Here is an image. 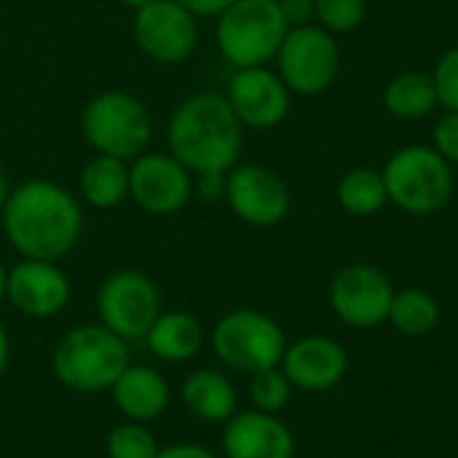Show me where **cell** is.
<instances>
[{"label": "cell", "mask_w": 458, "mask_h": 458, "mask_svg": "<svg viewBox=\"0 0 458 458\" xmlns=\"http://www.w3.org/2000/svg\"><path fill=\"white\" fill-rule=\"evenodd\" d=\"M394 293L392 279L381 268L354 263L335 274L330 284V306L344 325L365 330L389 322Z\"/></svg>", "instance_id": "obj_10"}, {"label": "cell", "mask_w": 458, "mask_h": 458, "mask_svg": "<svg viewBox=\"0 0 458 458\" xmlns=\"http://www.w3.org/2000/svg\"><path fill=\"white\" fill-rule=\"evenodd\" d=\"M193 16H220L233 0H177Z\"/></svg>", "instance_id": "obj_33"}, {"label": "cell", "mask_w": 458, "mask_h": 458, "mask_svg": "<svg viewBox=\"0 0 458 458\" xmlns=\"http://www.w3.org/2000/svg\"><path fill=\"white\" fill-rule=\"evenodd\" d=\"M131 32L140 51L161 64L185 62L199 43L196 16L177 0H150L137 8Z\"/></svg>", "instance_id": "obj_11"}, {"label": "cell", "mask_w": 458, "mask_h": 458, "mask_svg": "<svg viewBox=\"0 0 458 458\" xmlns=\"http://www.w3.org/2000/svg\"><path fill=\"white\" fill-rule=\"evenodd\" d=\"M225 201L242 223L268 228L287 217L290 188L263 164H236L225 174Z\"/></svg>", "instance_id": "obj_12"}, {"label": "cell", "mask_w": 458, "mask_h": 458, "mask_svg": "<svg viewBox=\"0 0 458 458\" xmlns=\"http://www.w3.org/2000/svg\"><path fill=\"white\" fill-rule=\"evenodd\" d=\"M250 400L255 411L279 416L293 400V384L282 368H268L250 376Z\"/></svg>", "instance_id": "obj_26"}, {"label": "cell", "mask_w": 458, "mask_h": 458, "mask_svg": "<svg viewBox=\"0 0 458 458\" xmlns=\"http://www.w3.org/2000/svg\"><path fill=\"white\" fill-rule=\"evenodd\" d=\"M156 458H217V454L199 443H172L166 448H158Z\"/></svg>", "instance_id": "obj_32"}, {"label": "cell", "mask_w": 458, "mask_h": 458, "mask_svg": "<svg viewBox=\"0 0 458 458\" xmlns=\"http://www.w3.org/2000/svg\"><path fill=\"white\" fill-rule=\"evenodd\" d=\"M158 448L161 445L150 424H140V421H123L113 427L105 437L107 458H156Z\"/></svg>", "instance_id": "obj_25"}, {"label": "cell", "mask_w": 458, "mask_h": 458, "mask_svg": "<svg viewBox=\"0 0 458 458\" xmlns=\"http://www.w3.org/2000/svg\"><path fill=\"white\" fill-rule=\"evenodd\" d=\"M223 456L225 458H293V429L274 413L236 411L223 424Z\"/></svg>", "instance_id": "obj_17"}, {"label": "cell", "mask_w": 458, "mask_h": 458, "mask_svg": "<svg viewBox=\"0 0 458 458\" xmlns=\"http://www.w3.org/2000/svg\"><path fill=\"white\" fill-rule=\"evenodd\" d=\"M335 196H338V204L344 207V212H349L354 217H370V215L381 212L384 204L389 201L384 174L370 166L349 169L341 177Z\"/></svg>", "instance_id": "obj_23"}, {"label": "cell", "mask_w": 458, "mask_h": 458, "mask_svg": "<svg viewBox=\"0 0 458 458\" xmlns=\"http://www.w3.org/2000/svg\"><path fill=\"white\" fill-rule=\"evenodd\" d=\"M432 148L454 166H458V113L445 110L432 129Z\"/></svg>", "instance_id": "obj_29"}, {"label": "cell", "mask_w": 458, "mask_h": 458, "mask_svg": "<svg viewBox=\"0 0 458 458\" xmlns=\"http://www.w3.org/2000/svg\"><path fill=\"white\" fill-rule=\"evenodd\" d=\"M129 196L150 215H174L193 196V174L172 153H142L129 166Z\"/></svg>", "instance_id": "obj_13"}, {"label": "cell", "mask_w": 458, "mask_h": 458, "mask_svg": "<svg viewBox=\"0 0 458 458\" xmlns=\"http://www.w3.org/2000/svg\"><path fill=\"white\" fill-rule=\"evenodd\" d=\"M279 3V11L287 21V27H306L317 19V8H314V0H276Z\"/></svg>", "instance_id": "obj_31"}, {"label": "cell", "mask_w": 458, "mask_h": 458, "mask_svg": "<svg viewBox=\"0 0 458 458\" xmlns=\"http://www.w3.org/2000/svg\"><path fill=\"white\" fill-rule=\"evenodd\" d=\"M317 21L327 32H352L368 16V0H314Z\"/></svg>", "instance_id": "obj_27"}, {"label": "cell", "mask_w": 458, "mask_h": 458, "mask_svg": "<svg viewBox=\"0 0 458 458\" xmlns=\"http://www.w3.org/2000/svg\"><path fill=\"white\" fill-rule=\"evenodd\" d=\"M129 365V344L99 322L67 330L51 352L54 378L78 394L110 392Z\"/></svg>", "instance_id": "obj_3"}, {"label": "cell", "mask_w": 458, "mask_h": 458, "mask_svg": "<svg viewBox=\"0 0 458 458\" xmlns=\"http://www.w3.org/2000/svg\"><path fill=\"white\" fill-rule=\"evenodd\" d=\"M81 196L94 209H113L129 196V164L97 153L81 172Z\"/></svg>", "instance_id": "obj_21"}, {"label": "cell", "mask_w": 458, "mask_h": 458, "mask_svg": "<svg viewBox=\"0 0 458 458\" xmlns=\"http://www.w3.org/2000/svg\"><path fill=\"white\" fill-rule=\"evenodd\" d=\"M118 3H121V5H129V8H134V11H137V8L148 5L150 0H118Z\"/></svg>", "instance_id": "obj_37"}, {"label": "cell", "mask_w": 458, "mask_h": 458, "mask_svg": "<svg viewBox=\"0 0 458 458\" xmlns=\"http://www.w3.org/2000/svg\"><path fill=\"white\" fill-rule=\"evenodd\" d=\"M389 322L405 338L429 335L440 322V303L427 290L405 287V290L394 293V301H392V309H389Z\"/></svg>", "instance_id": "obj_24"}, {"label": "cell", "mask_w": 458, "mask_h": 458, "mask_svg": "<svg viewBox=\"0 0 458 458\" xmlns=\"http://www.w3.org/2000/svg\"><path fill=\"white\" fill-rule=\"evenodd\" d=\"M8 360H11V341H8V330L5 325L0 322V378L8 368Z\"/></svg>", "instance_id": "obj_34"}, {"label": "cell", "mask_w": 458, "mask_h": 458, "mask_svg": "<svg viewBox=\"0 0 458 458\" xmlns=\"http://www.w3.org/2000/svg\"><path fill=\"white\" fill-rule=\"evenodd\" d=\"M437 89L429 72L408 70L389 81L384 91V107L400 121H419L437 110Z\"/></svg>", "instance_id": "obj_22"}, {"label": "cell", "mask_w": 458, "mask_h": 458, "mask_svg": "<svg viewBox=\"0 0 458 458\" xmlns=\"http://www.w3.org/2000/svg\"><path fill=\"white\" fill-rule=\"evenodd\" d=\"M113 405L126 421L153 424L169 408L172 389L166 378L150 365H129L110 386Z\"/></svg>", "instance_id": "obj_18"}, {"label": "cell", "mask_w": 458, "mask_h": 458, "mask_svg": "<svg viewBox=\"0 0 458 458\" xmlns=\"http://www.w3.org/2000/svg\"><path fill=\"white\" fill-rule=\"evenodd\" d=\"M215 357L244 376H255L268 368H279L287 335L282 325L258 309H233L217 319L209 335Z\"/></svg>", "instance_id": "obj_6"}, {"label": "cell", "mask_w": 458, "mask_h": 458, "mask_svg": "<svg viewBox=\"0 0 458 458\" xmlns=\"http://www.w3.org/2000/svg\"><path fill=\"white\" fill-rule=\"evenodd\" d=\"M432 81H435V89H437L440 107L458 113V46L451 48V51H445L437 59Z\"/></svg>", "instance_id": "obj_28"}, {"label": "cell", "mask_w": 458, "mask_h": 458, "mask_svg": "<svg viewBox=\"0 0 458 458\" xmlns=\"http://www.w3.org/2000/svg\"><path fill=\"white\" fill-rule=\"evenodd\" d=\"M293 389L327 392L338 386L349 370V352L327 335H303L287 344L282 365Z\"/></svg>", "instance_id": "obj_16"}, {"label": "cell", "mask_w": 458, "mask_h": 458, "mask_svg": "<svg viewBox=\"0 0 458 458\" xmlns=\"http://www.w3.org/2000/svg\"><path fill=\"white\" fill-rule=\"evenodd\" d=\"M8 244L21 258L59 260L75 250L83 233L78 199L51 180H27L11 188L0 209Z\"/></svg>", "instance_id": "obj_1"}, {"label": "cell", "mask_w": 458, "mask_h": 458, "mask_svg": "<svg viewBox=\"0 0 458 458\" xmlns=\"http://www.w3.org/2000/svg\"><path fill=\"white\" fill-rule=\"evenodd\" d=\"M161 311V293L140 268H118L107 274L97 290L99 325L121 335L126 344L142 341Z\"/></svg>", "instance_id": "obj_8"}, {"label": "cell", "mask_w": 458, "mask_h": 458, "mask_svg": "<svg viewBox=\"0 0 458 458\" xmlns=\"http://www.w3.org/2000/svg\"><path fill=\"white\" fill-rule=\"evenodd\" d=\"M150 354L161 362H191L204 346V327L191 311H161L148 335L142 338Z\"/></svg>", "instance_id": "obj_20"}, {"label": "cell", "mask_w": 458, "mask_h": 458, "mask_svg": "<svg viewBox=\"0 0 458 458\" xmlns=\"http://www.w3.org/2000/svg\"><path fill=\"white\" fill-rule=\"evenodd\" d=\"M5 293H8V268L0 263V306L5 303Z\"/></svg>", "instance_id": "obj_36"}, {"label": "cell", "mask_w": 458, "mask_h": 458, "mask_svg": "<svg viewBox=\"0 0 458 458\" xmlns=\"http://www.w3.org/2000/svg\"><path fill=\"white\" fill-rule=\"evenodd\" d=\"M279 75L293 94L317 97L333 86L341 70V48L319 24L293 27L287 30L279 51Z\"/></svg>", "instance_id": "obj_9"}, {"label": "cell", "mask_w": 458, "mask_h": 458, "mask_svg": "<svg viewBox=\"0 0 458 458\" xmlns=\"http://www.w3.org/2000/svg\"><path fill=\"white\" fill-rule=\"evenodd\" d=\"M287 30L276 0H233L217 16V48L236 70L260 67L276 56Z\"/></svg>", "instance_id": "obj_7"}, {"label": "cell", "mask_w": 458, "mask_h": 458, "mask_svg": "<svg viewBox=\"0 0 458 458\" xmlns=\"http://www.w3.org/2000/svg\"><path fill=\"white\" fill-rule=\"evenodd\" d=\"M86 142L102 153L123 161L142 156L153 137V118L142 99L129 91H102L91 97L81 115Z\"/></svg>", "instance_id": "obj_5"}, {"label": "cell", "mask_w": 458, "mask_h": 458, "mask_svg": "<svg viewBox=\"0 0 458 458\" xmlns=\"http://www.w3.org/2000/svg\"><path fill=\"white\" fill-rule=\"evenodd\" d=\"M244 126L225 94L199 91L177 105L166 126L169 153L191 172H231L239 161Z\"/></svg>", "instance_id": "obj_2"}, {"label": "cell", "mask_w": 458, "mask_h": 458, "mask_svg": "<svg viewBox=\"0 0 458 458\" xmlns=\"http://www.w3.org/2000/svg\"><path fill=\"white\" fill-rule=\"evenodd\" d=\"M225 174L228 172H201L193 174V193L204 201L225 199Z\"/></svg>", "instance_id": "obj_30"}, {"label": "cell", "mask_w": 458, "mask_h": 458, "mask_svg": "<svg viewBox=\"0 0 458 458\" xmlns=\"http://www.w3.org/2000/svg\"><path fill=\"white\" fill-rule=\"evenodd\" d=\"M8 196H11V185H8V180H5V174H3V169H0V209L5 207Z\"/></svg>", "instance_id": "obj_35"}, {"label": "cell", "mask_w": 458, "mask_h": 458, "mask_svg": "<svg viewBox=\"0 0 458 458\" xmlns=\"http://www.w3.org/2000/svg\"><path fill=\"white\" fill-rule=\"evenodd\" d=\"M70 279L56 266V260L21 258L8 268V293L5 301L30 319H51L64 311L70 303Z\"/></svg>", "instance_id": "obj_15"}, {"label": "cell", "mask_w": 458, "mask_h": 458, "mask_svg": "<svg viewBox=\"0 0 458 458\" xmlns=\"http://www.w3.org/2000/svg\"><path fill=\"white\" fill-rule=\"evenodd\" d=\"M389 201L408 215H432L454 196V166L429 145L400 148L381 169Z\"/></svg>", "instance_id": "obj_4"}, {"label": "cell", "mask_w": 458, "mask_h": 458, "mask_svg": "<svg viewBox=\"0 0 458 458\" xmlns=\"http://www.w3.org/2000/svg\"><path fill=\"white\" fill-rule=\"evenodd\" d=\"M180 400L201 424H225L239 411L233 381L215 368H199L188 373L180 386Z\"/></svg>", "instance_id": "obj_19"}, {"label": "cell", "mask_w": 458, "mask_h": 458, "mask_svg": "<svg viewBox=\"0 0 458 458\" xmlns=\"http://www.w3.org/2000/svg\"><path fill=\"white\" fill-rule=\"evenodd\" d=\"M290 89L279 72L268 67H242L231 75L225 99L233 107L242 126L274 129L290 113Z\"/></svg>", "instance_id": "obj_14"}]
</instances>
